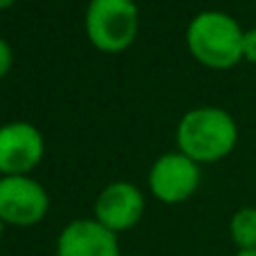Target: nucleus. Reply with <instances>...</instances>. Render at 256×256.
Returning <instances> with one entry per match:
<instances>
[{
    "instance_id": "obj_1",
    "label": "nucleus",
    "mask_w": 256,
    "mask_h": 256,
    "mask_svg": "<svg viewBox=\"0 0 256 256\" xmlns=\"http://www.w3.org/2000/svg\"><path fill=\"white\" fill-rule=\"evenodd\" d=\"M178 150L198 164L218 162L234 150L238 142V126L222 108L202 106L189 110L176 130Z\"/></svg>"
},
{
    "instance_id": "obj_2",
    "label": "nucleus",
    "mask_w": 256,
    "mask_h": 256,
    "mask_svg": "<svg viewBox=\"0 0 256 256\" xmlns=\"http://www.w3.org/2000/svg\"><path fill=\"white\" fill-rule=\"evenodd\" d=\"M245 30L225 12H200L186 27V48L198 63L212 70H230L243 61Z\"/></svg>"
},
{
    "instance_id": "obj_3",
    "label": "nucleus",
    "mask_w": 256,
    "mask_h": 256,
    "mask_svg": "<svg viewBox=\"0 0 256 256\" xmlns=\"http://www.w3.org/2000/svg\"><path fill=\"white\" fill-rule=\"evenodd\" d=\"M140 30V12L132 0H90L86 12V34L106 54L124 52Z\"/></svg>"
},
{
    "instance_id": "obj_4",
    "label": "nucleus",
    "mask_w": 256,
    "mask_h": 256,
    "mask_svg": "<svg viewBox=\"0 0 256 256\" xmlns=\"http://www.w3.org/2000/svg\"><path fill=\"white\" fill-rule=\"evenodd\" d=\"M50 194L30 176L0 178V220L14 227H34L48 216Z\"/></svg>"
},
{
    "instance_id": "obj_5",
    "label": "nucleus",
    "mask_w": 256,
    "mask_h": 256,
    "mask_svg": "<svg viewBox=\"0 0 256 256\" xmlns=\"http://www.w3.org/2000/svg\"><path fill=\"white\" fill-rule=\"evenodd\" d=\"M200 186V164L180 150L164 153L148 171V189L160 202L180 204Z\"/></svg>"
},
{
    "instance_id": "obj_6",
    "label": "nucleus",
    "mask_w": 256,
    "mask_h": 256,
    "mask_svg": "<svg viewBox=\"0 0 256 256\" xmlns=\"http://www.w3.org/2000/svg\"><path fill=\"white\" fill-rule=\"evenodd\" d=\"M45 155V140L30 122H9L0 126V173L27 176Z\"/></svg>"
},
{
    "instance_id": "obj_7",
    "label": "nucleus",
    "mask_w": 256,
    "mask_h": 256,
    "mask_svg": "<svg viewBox=\"0 0 256 256\" xmlns=\"http://www.w3.org/2000/svg\"><path fill=\"white\" fill-rule=\"evenodd\" d=\"M144 207V194L132 182H110L94 200V220L120 236L142 220Z\"/></svg>"
},
{
    "instance_id": "obj_8",
    "label": "nucleus",
    "mask_w": 256,
    "mask_h": 256,
    "mask_svg": "<svg viewBox=\"0 0 256 256\" xmlns=\"http://www.w3.org/2000/svg\"><path fill=\"white\" fill-rule=\"evenodd\" d=\"M56 256H122L120 238L94 218H76L58 234Z\"/></svg>"
},
{
    "instance_id": "obj_9",
    "label": "nucleus",
    "mask_w": 256,
    "mask_h": 256,
    "mask_svg": "<svg viewBox=\"0 0 256 256\" xmlns=\"http://www.w3.org/2000/svg\"><path fill=\"white\" fill-rule=\"evenodd\" d=\"M230 238L236 252L256 250V207H240L230 218Z\"/></svg>"
},
{
    "instance_id": "obj_10",
    "label": "nucleus",
    "mask_w": 256,
    "mask_h": 256,
    "mask_svg": "<svg viewBox=\"0 0 256 256\" xmlns=\"http://www.w3.org/2000/svg\"><path fill=\"white\" fill-rule=\"evenodd\" d=\"M243 61L256 63V27L245 30V36H243Z\"/></svg>"
},
{
    "instance_id": "obj_11",
    "label": "nucleus",
    "mask_w": 256,
    "mask_h": 256,
    "mask_svg": "<svg viewBox=\"0 0 256 256\" xmlns=\"http://www.w3.org/2000/svg\"><path fill=\"white\" fill-rule=\"evenodd\" d=\"M14 66V50L4 38H0V79L12 70Z\"/></svg>"
},
{
    "instance_id": "obj_12",
    "label": "nucleus",
    "mask_w": 256,
    "mask_h": 256,
    "mask_svg": "<svg viewBox=\"0 0 256 256\" xmlns=\"http://www.w3.org/2000/svg\"><path fill=\"white\" fill-rule=\"evenodd\" d=\"M234 256H256V250H243V252H236Z\"/></svg>"
},
{
    "instance_id": "obj_13",
    "label": "nucleus",
    "mask_w": 256,
    "mask_h": 256,
    "mask_svg": "<svg viewBox=\"0 0 256 256\" xmlns=\"http://www.w3.org/2000/svg\"><path fill=\"white\" fill-rule=\"evenodd\" d=\"M14 2H16V0H0V9H9Z\"/></svg>"
},
{
    "instance_id": "obj_14",
    "label": "nucleus",
    "mask_w": 256,
    "mask_h": 256,
    "mask_svg": "<svg viewBox=\"0 0 256 256\" xmlns=\"http://www.w3.org/2000/svg\"><path fill=\"white\" fill-rule=\"evenodd\" d=\"M2 232H4V222L0 220V240H2Z\"/></svg>"
}]
</instances>
